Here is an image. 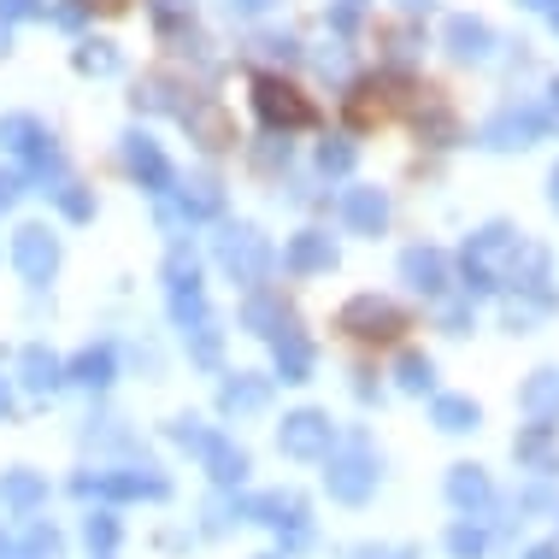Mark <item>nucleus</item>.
Instances as JSON below:
<instances>
[{
    "mask_svg": "<svg viewBox=\"0 0 559 559\" xmlns=\"http://www.w3.org/2000/svg\"><path fill=\"white\" fill-rule=\"evenodd\" d=\"M536 559H554V554H536Z\"/></svg>",
    "mask_w": 559,
    "mask_h": 559,
    "instance_id": "obj_5",
    "label": "nucleus"
},
{
    "mask_svg": "<svg viewBox=\"0 0 559 559\" xmlns=\"http://www.w3.org/2000/svg\"><path fill=\"white\" fill-rule=\"evenodd\" d=\"M83 7H88V12H100V19H124L135 0H83Z\"/></svg>",
    "mask_w": 559,
    "mask_h": 559,
    "instance_id": "obj_4",
    "label": "nucleus"
},
{
    "mask_svg": "<svg viewBox=\"0 0 559 559\" xmlns=\"http://www.w3.org/2000/svg\"><path fill=\"white\" fill-rule=\"evenodd\" d=\"M406 88H413L406 78H371V83H359V88H354V100H347V124H354V130H377V124H389Z\"/></svg>",
    "mask_w": 559,
    "mask_h": 559,
    "instance_id": "obj_2",
    "label": "nucleus"
},
{
    "mask_svg": "<svg viewBox=\"0 0 559 559\" xmlns=\"http://www.w3.org/2000/svg\"><path fill=\"white\" fill-rule=\"evenodd\" d=\"M342 330H347V336H359V342H395L406 330V312L366 295V300H354V307L342 312Z\"/></svg>",
    "mask_w": 559,
    "mask_h": 559,
    "instance_id": "obj_3",
    "label": "nucleus"
},
{
    "mask_svg": "<svg viewBox=\"0 0 559 559\" xmlns=\"http://www.w3.org/2000/svg\"><path fill=\"white\" fill-rule=\"evenodd\" d=\"M253 100H260L265 124H283V130H307L312 118H319V107H312V100L300 95L295 83L271 78V71H260V78H253Z\"/></svg>",
    "mask_w": 559,
    "mask_h": 559,
    "instance_id": "obj_1",
    "label": "nucleus"
}]
</instances>
